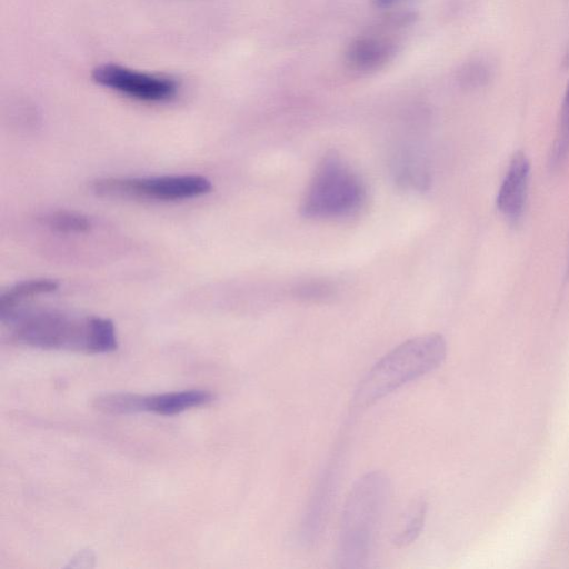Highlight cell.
I'll use <instances>...</instances> for the list:
<instances>
[{
  "instance_id": "cell-1",
  "label": "cell",
  "mask_w": 569,
  "mask_h": 569,
  "mask_svg": "<svg viewBox=\"0 0 569 569\" xmlns=\"http://www.w3.org/2000/svg\"><path fill=\"white\" fill-rule=\"evenodd\" d=\"M1 320L13 325L12 337L17 342L34 348L108 353L118 347L113 322L102 317L40 310L13 312Z\"/></svg>"
},
{
  "instance_id": "cell-13",
  "label": "cell",
  "mask_w": 569,
  "mask_h": 569,
  "mask_svg": "<svg viewBox=\"0 0 569 569\" xmlns=\"http://www.w3.org/2000/svg\"><path fill=\"white\" fill-rule=\"evenodd\" d=\"M569 148V81L566 87L561 111L559 136L553 147L552 159L556 162L561 161Z\"/></svg>"
},
{
  "instance_id": "cell-7",
  "label": "cell",
  "mask_w": 569,
  "mask_h": 569,
  "mask_svg": "<svg viewBox=\"0 0 569 569\" xmlns=\"http://www.w3.org/2000/svg\"><path fill=\"white\" fill-rule=\"evenodd\" d=\"M396 52V40L380 30L355 38L346 50L345 61L355 72L370 73L382 69Z\"/></svg>"
},
{
  "instance_id": "cell-14",
  "label": "cell",
  "mask_w": 569,
  "mask_h": 569,
  "mask_svg": "<svg viewBox=\"0 0 569 569\" xmlns=\"http://www.w3.org/2000/svg\"><path fill=\"white\" fill-rule=\"evenodd\" d=\"M300 295L307 298H319L329 295V288L326 284L311 283L301 288Z\"/></svg>"
},
{
  "instance_id": "cell-10",
  "label": "cell",
  "mask_w": 569,
  "mask_h": 569,
  "mask_svg": "<svg viewBox=\"0 0 569 569\" xmlns=\"http://www.w3.org/2000/svg\"><path fill=\"white\" fill-rule=\"evenodd\" d=\"M59 283L53 279H30L16 283L6 290L0 298V318L13 312L24 300L56 291Z\"/></svg>"
},
{
  "instance_id": "cell-4",
  "label": "cell",
  "mask_w": 569,
  "mask_h": 569,
  "mask_svg": "<svg viewBox=\"0 0 569 569\" xmlns=\"http://www.w3.org/2000/svg\"><path fill=\"white\" fill-rule=\"evenodd\" d=\"M365 198L360 178L332 151L318 164L300 210L311 219L345 218L356 213Z\"/></svg>"
},
{
  "instance_id": "cell-12",
  "label": "cell",
  "mask_w": 569,
  "mask_h": 569,
  "mask_svg": "<svg viewBox=\"0 0 569 569\" xmlns=\"http://www.w3.org/2000/svg\"><path fill=\"white\" fill-rule=\"evenodd\" d=\"M427 513V505L423 501L417 502L408 512L406 522L401 530L395 535L392 542L398 547L412 543L420 535Z\"/></svg>"
},
{
  "instance_id": "cell-11",
  "label": "cell",
  "mask_w": 569,
  "mask_h": 569,
  "mask_svg": "<svg viewBox=\"0 0 569 569\" xmlns=\"http://www.w3.org/2000/svg\"><path fill=\"white\" fill-rule=\"evenodd\" d=\"M39 221L47 228L63 233H81L91 227L88 217L73 211H52L40 217Z\"/></svg>"
},
{
  "instance_id": "cell-15",
  "label": "cell",
  "mask_w": 569,
  "mask_h": 569,
  "mask_svg": "<svg viewBox=\"0 0 569 569\" xmlns=\"http://www.w3.org/2000/svg\"><path fill=\"white\" fill-rule=\"evenodd\" d=\"M378 8H390L401 0H372Z\"/></svg>"
},
{
  "instance_id": "cell-6",
  "label": "cell",
  "mask_w": 569,
  "mask_h": 569,
  "mask_svg": "<svg viewBox=\"0 0 569 569\" xmlns=\"http://www.w3.org/2000/svg\"><path fill=\"white\" fill-rule=\"evenodd\" d=\"M91 78L102 87L147 102L171 100L179 89L178 82L170 77L139 72L114 63L94 67Z\"/></svg>"
},
{
  "instance_id": "cell-8",
  "label": "cell",
  "mask_w": 569,
  "mask_h": 569,
  "mask_svg": "<svg viewBox=\"0 0 569 569\" xmlns=\"http://www.w3.org/2000/svg\"><path fill=\"white\" fill-rule=\"evenodd\" d=\"M530 163L526 154L517 151L510 160L507 173L497 196V207L509 220L517 221L525 208Z\"/></svg>"
},
{
  "instance_id": "cell-9",
  "label": "cell",
  "mask_w": 569,
  "mask_h": 569,
  "mask_svg": "<svg viewBox=\"0 0 569 569\" xmlns=\"http://www.w3.org/2000/svg\"><path fill=\"white\" fill-rule=\"evenodd\" d=\"M214 396L207 390L191 389L158 395H139V412L173 416L190 408L210 403Z\"/></svg>"
},
{
  "instance_id": "cell-3",
  "label": "cell",
  "mask_w": 569,
  "mask_h": 569,
  "mask_svg": "<svg viewBox=\"0 0 569 569\" xmlns=\"http://www.w3.org/2000/svg\"><path fill=\"white\" fill-rule=\"evenodd\" d=\"M447 345L438 333L411 338L385 355L359 383L353 407L367 408L410 381L438 368Z\"/></svg>"
},
{
  "instance_id": "cell-2",
  "label": "cell",
  "mask_w": 569,
  "mask_h": 569,
  "mask_svg": "<svg viewBox=\"0 0 569 569\" xmlns=\"http://www.w3.org/2000/svg\"><path fill=\"white\" fill-rule=\"evenodd\" d=\"M390 498L382 472L361 477L347 499L339 535L338 561L343 568L363 567L370 559Z\"/></svg>"
},
{
  "instance_id": "cell-5",
  "label": "cell",
  "mask_w": 569,
  "mask_h": 569,
  "mask_svg": "<svg viewBox=\"0 0 569 569\" xmlns=\"http://www.w3.org/2000/svg\"><path fill=\"white\" fill-rule=\"evenodd\" d=\"M100 197L178 201L203 196L211 191V181L199 174H173L147 178L109 177L92 182Z\"/></svg>"
}]
</instances>
